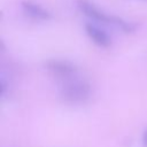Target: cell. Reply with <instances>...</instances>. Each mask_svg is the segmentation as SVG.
<instances>
[{"instance_id": "cell-1", "label": "cell", "mask_w": 147, "mask_h": 147, "mask_svg": "<svg viewBox=\"0 0 147 147\" xmlns=\"http://www.w3.org/2000/svg\"><path fill=\"white\" fill-rule=\"evenodd\" d=\"M61 98L68 102L71 103H79L84 102L90 98L91 94V87L88 83L80 80V79H74L68 83H65L61 91H60Z\"/></svg>"}, {"instance_id": "cell-2", "label": "cell", "mask_w": 147, "mask_h": 147, "mask_svg": "<svg viewBox=\"0 0 147 147\" xmlns=\"http://www.w3.org/2000/svg\"><path fill=\"white\" fill-rule=\"evenodd\" d=\"M78 7L86 16L91 17L94 21L102 23H111V24L114 22V16H109L105 14L88 0H78Z\"/></svg>"}, {"instance_id": "cell-3", "label": "cell", "mask_w": 147, "mask_h": 147, "mask_svg": "<svg viewBox=\"0 0 147 147\" xmlns=\"http://www.w3.org/2000/svg\"><path fill=\"white\" fill-rule=\"evenodd\" d=\"M22 8L23 11L31 18L39 20V21H46L51 18V14L48 10H46L40 5L31 1V0H24L22 1Z\"/></svg>"}, {"instance_id": "cell-4", "label": "cell", "mask_w": 147, "mask_h": 147, "mask_svg": "<svg viewBox=\"0 0 147 147\" xmlns=\"http://www.w3.org/2000/svg\"><path fill=\"white\" fill-rule=\"evenodd\" d=\"M46 68L57 75V76H61V77H68V76H71L76 72V67L70 63V62H67V61H61V60H49L46 62Z\"/></svg>"}, {"instance_id": "cell-5", "label": "cell", "mask_w": 147, "mask_h": 147, "mask_svg": "<svg viewBox=\"0 0 147 147\" xmlns=\"http://www.w3.org/2000/svg\"><path fill=\"white\" fill-rule=\"evenodd\" d=\"M85 30H86V33L87 36L98 45V46H101V47H108L110 45V38L108 37V34L99 29L98 26L93 25V24H86L85 25Z\"/></svg>"}, {"instance_id": "cell-6", "label": "cell", "mask_w": 147, "mask_h": 147, "mask_svg": "<svg viewBox=\"0 0 147 147\" xmlns=\"http://www.w3.org/2000/svg\"><path fill=\"white\" fill-rule=\"evenodd\" d=\"M142 145H144V147H147V130L145 131V133L142 136Z\"/></svg>"}]
</instances>
